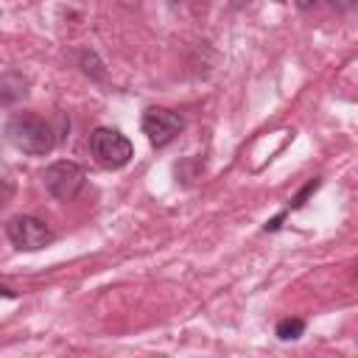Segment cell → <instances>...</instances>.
Segmentation results:
<instances>
[{
  "instance_id": "1",
  "label": "cell",
  "mask_w": 358,
  "mask_h": 358,
  "mask_svg": "<svg viewBox=\"0 0 358 358\" xmlns=\"http://www.w3.org/2000/svg\"><path fill=\"white\" fill-rule=\"evenodd\" d=\"M3 131H6V140L17 151L31 154V157H42L59 143V131L34 112H11Z\"/></svg>"
},
{
  "instance_id": "2",
  "label": "cell",
  "mask_w": 358,
  "mask_h": 358,
  "mask_svg": "<svg viewBox=\"0 0 358 358\" xmlns=\"http://www.w3.org/2000/svg\"><path fill=\"white\" fill-rule=\"evenodd\" d=\"M90 151H92L95 162L101 168H109V171H117V168L129 165V159L134 157V148H131L129 137L120 134L117 129H109V126H98L90 134Z\"/></svg>"
},
{
  "instance_id": "3",
  "label": "cell",
  "mask_w": 358,
  "mask_h": 358,
  "mask_svg": "<svg viewBox=\"0 0 358 358\" xmlns=\"http://www.w3.org/2000/svg\"><path fill=\"white\" fill-rule=\"evenodd\" d=\"M42 182H45V190L59 199V201H73L81 190H84V182H87V173L81 165L70 162V159H56L50 162L45 171H42Z\"/></svg>"
},
{
  "instance_id": "4",
  "label": "cell",
  "mask_w": 358,
  "mask_h": 358,
  "mask_svg": "<svg viewBox=\"0 0 358 358\" xmlns=\"http://www.w3.org/2000/svg\"><path fill=\"white\" fill-rule=\"evenodd\" d=\"M6 235L22 252H36V249H45L56 241L53 229L36 215H11L6 221Z\"/></svg>"
},
{
  "instance_id": "5",
  "label": "cell",
  "mask_w": 358,
  "mask_h": 358,
  "mask_svg": "<svg viewBox=\"0 0 358 358\" xmlns=\"http://www.w3.org/2000/svg\"><path fill=\"white\" fill-rule=\"evenodd\" d=\"M140 126H143V134L148 137V143H151L154 148H162V145H168L171 140H176V134L182 131L185 123H182V117H179L173 109L148 106V109L143 112Z\"/></svg>"
},
{
  "instance_id": "6",
  "label": "cell",
  "mask_w": 358,
  "mask_h": 358,
  "mask_svg": "<svg viewBox=\"0 0 358 358\" xmlns=\"http://www.w3.org/2000/svg\"><path fill=\"white\" fill-rule=\"evenodd\" d=\"M0 87H3V90H0V98H3V103H6V106L25 95V90H22V87H25V81H22V76H20V73H14V70L3 73Z\"/></svg>"
},
{
  "instance_id": "7",
  "label": "cell",
  "mask_w": 358,
  "mask_h": 358,
  "mask_svg": "<svg viewBox=\"0 0 358 358\" xmlns=\"http://www.w3.org/2000/svg\"><path fill=\"white\" fill-rule=\"evenodd\" d=\"M277 338L280 341H294V338H299L302 333H305V322L302 319H296V316H288V319H282V322H277Z\"/></svg>"
},
{
  "instance_id": "8",
  "label": "cell",
  "mask_w": 358,
  "mask_h": 358,
  "mask_svg": "<svg viewBox=\"0 0 358 358\" xmlns=\"http://www.w3.org/2000/svg\"><path fill=\"white\" fill-rule=\"evenodd\" d=\"M316 187H319V179H310V182H308V185L294 196V204H291V207H302V204H305V199H308V193H313Z\"/></svg>"
},
{
  "instance_id": "9",
  "label": "cell",
  "mask_w": 358,
  "mask_h": 358,
  "mask_svg": "<svg viewBox=\"0 0 358 358\" xmlns=\"http://www.w3.org/2000/svg\"><path fill=\"white\" fill-rule=\"evenodd\" d=\"M330 3H333L336 8H350V6H355L358 0H330Z\"/></svg>"
},
{
  "instance_id": "10",
  "label": "cell",
  "mask_w": 358,
  "mask_h": 358,
  "mask_svg": "<svg viewBox=\"0 0 358 358\" xmlns=\"http://www.w3.org/2000/svg\"><path fill=\"white\" fill-rule=\"evenodd\" d=\"M294 3H296V8H310L316 0H294Z\"/></svg>"
},
{
  "instance_id": "11",
  "label": "cell",
  "mask_w": 358,
  "mask_h": 358,
  "mask_svg": "<svg viewBox=\"0 0 358 358\" xmlns=\"http://www.w3.org/2000/svg\"><path fill=\"white\" fill-rule=\"evenodd\" d=\"M229 3H232V6H235V8H243V6H249V3H252V0H229Z\"/></svg>"
}]
</instances>
